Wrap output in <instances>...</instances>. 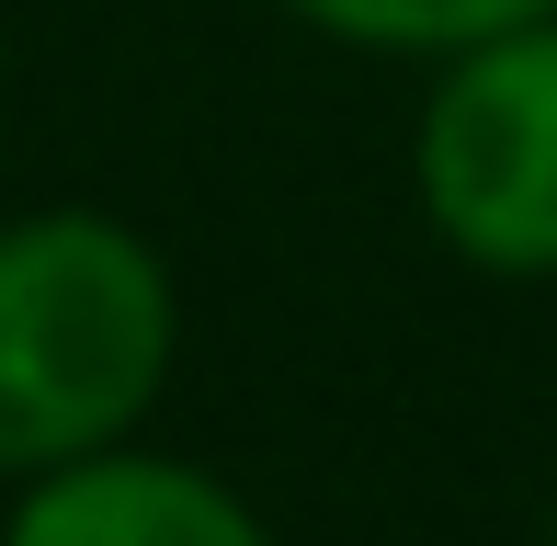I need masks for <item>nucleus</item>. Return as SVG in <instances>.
I'll list each match as a JSON object with an SVG mask.
<instances>
[{
    "instance_id": "1",
    "label": "nucleus",
    "mask_w": 557,
    "mask_h": 546,
    "mask_svg": "<svg viewBox=\"0 0 557 546\" xmlns=\"http://www.w3.org/2000/svg\"><path fill=\"white\" fill-rule=\"evenodd\" d=\"M183 364V285L114 206H0V489L137 444Z\"/></svg>"
},
{
    "instance_id": "2",
    "label": "nucleus",
    "mask_w": 557,
    "mask_h": 546,
    "mask_svg": "<svg viewBox=\"0 0 557 546\" xmlns=\"http://www.w3.org/2000/svg\"><path fill=\"white\" fill-rule=\"evenodd\" d=\"M410 206L467 273L557 285V12L433 58L410 114Z\"/></svg>"
},
{
    "instance_id": "3",
    "label": "nucleus",
    "mask_w": 557,
    "mask_h": 546,
    "mask_svg": "<svg viewBox=\"0 0 557 546\" xmlns=\"http://www.w3.org/2000/svg\"><path fill=\"white\" fill-rule=\"evenodd\" d=\"M0 546H273V524L206 456H160L137 433L0 489Z\"/></svg>"
},
{
    "instance_id": "4",
    "label": "nucleus",
    "mask_w": 557,
    "mask_h": 546,
    "mask_svg": "<svg viewBox=\"0 0 557 546\" xmlns=\"http://www.w3.org/2000/svg\"><path fill=\"white\" fill-rule=\"evenodd\" d=\"M285 23H308L319 46H342V58H410L433 69L455 46H490L512 35V23H546L557 0H273Z\"/></svg>"
}]
</instances>
